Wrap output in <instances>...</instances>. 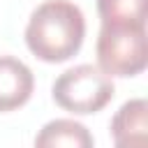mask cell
Instances as JSON below:
<instances>
[{
	"label": "cell",
	"mask_w": 148,
	"mask_h": 148,
	"mask_svg": "<svg viewBox=\"0 0 148 148\" xmlns=\"http://www.w3.org/2000/svg\"><path fill=\"white\" fill-rule=\"evenodd\" d=\"M113 81L95 65H76L53 83V99L69 113H97L113 97Z\"/></svg>",
	"instance_id": "obj_3"
},
{
	"label": "cell",
	"mask_w": 148,
	"mask_h": 148,
	"mask_svg": "<svg viewBox=\"0 0 148 148\" xmlns=\"http://www.w3.org/2000/svg\"><path fill=\"white\" fill-rule=\"evenodd\" d=\"M35 88V76L14 56H0V113L23 106Z\"/></svg>",
	"instance_id": "obj_4"
},
{
	"label": "cell",
	"mask_w": 148,
	"mask_h": 148,
	"mask_svg": "<svg viewBox=\"0 0 148 148\" xmlns=\"http://www.w3.org/2000/svg\"><path fill=\"white\" fill-rule=\"evenodd\" d=\"M97 65L109 76H136L148 65L146 25H102Z\"/></svg>",
	"instance_id": "obj_2"
},
{
	"label": "cell",
	"mask_w": 148,
	"mask_h": 148,
	"mask_svg": "<svg viewBox=\"0 0 148 148\" xmlns=\"http://www.w3.org/2000/svg\"><path fill=\"white\" fill-rule=\"evenodd\" d=\"M111 134H113V141L125 139V136H148V104H146V99L125 102L111 120Z\"/></svg>",
	"instance_id": "obj_7"
},
{
	"label": "cell",
	"mask_w": 148,
	"mask_h": 148,
	"mask_svg": "<svg viewBox=\"0 0 148 148\" xmlns=\"http://www.w3.org/2000/svg\"><path fill=\"white\" fill-rule=\"evenodd\" d=\"M86 37V18L69 0L42 2L25 25L28 49L44 62H65L79 53Z\"/></svg>",
	"instance_id": "obj_1"
},
{
	"label": "cell",
	"mask_w": 148,
	"mask_h": 148,
	"mask_svg": "<svg viewBox=\"0 0 148 148\" xmlns=\"http://www.w3.org/2000/svg\"><path fill=\"white\" fill-rule=\"evenodd\" d=\"M35 148H95V141L83 123L72 118H56L37 132Z\"/></svg>",
	"instance_id": "obj_5"
},
{
	"label": "cell",
	"mask_w": 148,
	"mask_h": 148,
	"mask_svg": "<svg viewBox=\"0 0 148 148\" xmlns=\"http://www.w3.org/2000/svg\"><path fill=\"white\" fill-rule=\"evenodd\" d=\"M116 148H148V136H125V139H116Z\"/></svg>",
	"instance_id": "obj_8"
},
{
	"label": "cell",
	"mask_w": 148,
	"mask_h": 148,
	"mask_svg": "<svg viewBox=\"0 0 148 148\" xmlns=\"http://www.w3.org/2000/svg\"><path fill=\"white\" fill-rule=\"evenodd\" d=\"M148 0H97L102 25H146Z\"/></svg>",
	"instance_id": "obj_6"
}]
</instances>
